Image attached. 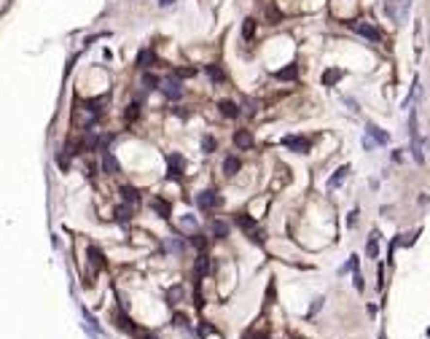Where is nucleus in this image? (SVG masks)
<instances>
[{
    "label": "nucleus",
    "instance_id": "1",
    "mask_svg": "<svg viewBox=\"0 0 430 339\" xmlns=\"http://www.w3.org/2000/svg\"><path fill=\"white\" fill-rule=\"evenodd\" d=\"M159 92H162L167 100H181V97H183V84H181V78H175V76L162 78V81H159Z\"/></svg>",
    "mask_w": 430,
    "mask_h": 339
},
{
    "label": "nucleus",
    "instance_id": "2",
    "mask_svg": "<svg viewBox=\"0 0 430 339\" xmlns=\"http://www.w3.org/2000/svg\"><path fill=\"white\" fill-rule=\"evenodd\" d=\"M409 137H412V156L414 162L422 164L425 162V153H422V146H419V135H417V113H409Z\"/></svg>",
    "mask_w": 430,
    "mask_h": 339
},
{
    "label": "nucleus",
    "instance_id": "3",
    "mask_svg": "<svg viewBox=\"0 0 430 339\" xmlns=\"http://www.w3.org/2000/svg\"><path fill=\"white\" fill-rule=\"evenodd\" d=\"M409 8H412V0H387V17L398 24L409 17Z\"/></svg>",
    "mask_w": 430,
    "mask_h": 339
},
{
    "label": "nucleus",
    "instance_id": "4",
    "mask_svg": "<svg viewBox=\"0 0 430 339\" xmlns=\"http://www.w3.org/2000/svg\"><path fill=\"white\" fill-rule=\"evenodd\" d=\"M282 146L291 148L293 153H309V140H307V137H301V135H285Z\"/></svg>",
    "mask_w": 430,
    "mask_h": 339
},
{
    "label": "nucleus",
    "instance_id": "5",
    "mask_svg": "<svg viewBox=\"0 0 430 339\" xmlns=\"http://www.w3.org/2000/svg\"><path fill=\"white\" fill-rule=\"evenodd\" d=\"M186 170V159L181 153H169L167 156V178H181Z\"/></svg>",
    "mask_w": 430,
    "mask_h": 339
},
{
    "label": "nucleus",
    "instance_id": "6",
    "mask_svg": "<svg viewBox=\"0 0 430 339\" xmlns=\"http://www.w3.org/2000/svg\"><path fill=\"white\" fill-rule=\"evenodd\" d=\"M221 202H223V199L218 197V191H202L197 197V207H199V210H215Z\"/></svg>",
    "mask_w": 430,
    "mask_h": 339
},
{
    "label": "nucleus",
    "instance_id": "7",
    "mask_svg": "<svg viewBox=\"0 0 430 339\" xmlns=\"http://www.w3.org/2000/svg\"><path fill=\"white\" fill-rule=\"evenodd\" d=\"M366 135H368V140L377 143V146H390V135L384 132V129L374 127V124H368V127H366Z\"/></svg>",
    "mask_w": 430,
    "mask_h": 339
},
{
    "label": "nucleus",
    "instance_id": "8",
    "mask_svg": "<svg viewBox=\"0 0 430 339\" xmlns=\"http://www.w3.org/2000/svg\"><path fill=\"white\" fill-rule=\"evenodd\" d=\"M355 27V33H358V35H363V38H368V41H379V38H382V33H379L377 27H374V24H368V22H361V24H352Z\"/></svg>",
    "mask_w": 430,
    "mask_h": 339
},
{
    "label": "nucleus",
    "instance_id": "9",
    "mask_svg": "<svg viewBox=\"0 0 430 339\" xmlns=\"http://www.w3.org/2000/svg\"><path fill=\"white\" fill-rule=\"evenodd\" d=\"M234 146H237V148H245V151H248V148H253V135H250L248 129H237V132H234Z\"/></svg>",
    "mask_w": 430,
    "mask_h": 339
},
{
    "label": "nucleus",
    "instance_id": "10",
    "mask_svg": "<svg viewBox=\"0 0 430 339\" xmlns=\"http://www.w3.org/2000/svg\"><path fill=\"white\" fill-rule=\"evenodd\" d=\"M86 256H89V264H92V267H94V269H97V272H99V269H102V267H105V258H102V251H99V248H97V245H89V248H86Z\"/></svg>",
    "mask_w": 430,
    "mask_h": 339
},
{
    "label": "nucleus",
    "instance_id": "11",
    "mask_svg": "<svg viewBox=\"0 0 430 339\" xmlns=\"http://www.w3.org/2000/svg\"><path fill=\"white\" fill-rule=\"evenodd\" d=\"M102 153H105V156H102V170L108 172V175H116L118 170H121V167H118V159L113 156V151H102Z\"/></svg>",
    "mask_w": 430,
    "mask_h": 339
},
{
    "label": "nucleus",
    "instance_id": "12",
    "mask_svg": "<svg viewBox=\"0 0 430 339\" xmlns=\"http://www.w3.org/2000/svg\"><path fill=\"white\" fill-rule=\"evenodd\" d=\"M234 221H237V226L242 229V232H248V234L258 229V226H256V218H250L248 213H237V218H234Z\"/></svg>",
    "mask_w": 430,
    "mask_h": 339
},
{
    "label": "nucleus",
    "instance_id": "13",
    "mask_svg": "<svg viewBox=\"0 0 430 339\" xmlns=\"http://www.w3.org/2000/svg\"><path fill=\"white\" fill-rule=\"evenodd\" d=\"M347 172H349V164H342V167L336 170V175H331V178H328V191H333V188H339V186H342V181L347 178Z\"/></svg>",
    "mask_w": 430,
    "mask_h": 339
},
{
    "label": "nucleus",
    "instance_id": "14",
    "mask_svg": "<svg viewBox=\"0 0 430 339\" xmlns=\"http://www.w3.org/2000/svg\"><path fill=\"white\" fill-rule=\"evenodd\" d=\"M151 207H153V210H156L162 218H169V213H172V205H169L167 199H162V197H153V199H151Z\"/></svg>",
    "mask_w": 430,
    "mask_h": 339
},
{
    "label": "nucleus",
    "instance_id": "15",
    "mask_svg": "<svg viewBox=\"0 0 430 339\" xmlns=\"http://www.w3.org/2000/svg\"><path fill=\"white\" fill-rule=\"evenodd\" d=\"M153 62H156V54H153V49H143V51L137 54V68H143V70H148Z\"/></svg>",
    "mask_w": 430,
    "mask_h": 339
},
{
    "label": "nucleus",
    "instance_id": "16",
    "mask_svg": "<svg viewBox=\"0 0 430 339\" xmlns=\"http://www.w3.org/2000/svg\"><path fill=\"white\" fill-rule=\"evenodd\" d=\"M218 108H221V113L226 119H237L239 116V105L237 102H232V100H221V102H218Z\"/></svg>",
    "mask_w": 430,
    "mask_h": 339
},
{
    "label": "nucleus",
    "instance_id": "17",
    "mask_svg": "<svg viewBox=\"0 0 430 339\" xmlns=\"http://www.w3.org/2000/svg\"><path fill=\"white\" fill-rule=\"evenodd\" d=\"M239 167H242V162H239L237 156H226V159H223V175H229V178L237 175Z\"/></svg>",
    "mask_w": 430,
    "mask_h": 339
},
{
    "label": "nucleus",
    "instance_id": "18",
    "mask_svg": "<svg viewBox=\"0 0 430 339\" xmlns=\"http://www.w3.org/2000/svg\"><path fill=\"white\" fill-rule=\"evenodd\" d=\"M194 272H197V277H204L210 272V258L204 256V253H199L197 256V264H194Z\"/></svg>",
    "mask_w": 430,
    "mask_h": 339
},
{
    "label": "nucleus",
    "instance_id": "19",
    "mask_svg": "<svg viewBox=\"0 0 430 339\" xmlns=\"http://www.w3.org/2000/svg\"><path fill=\"white\" fill-rule=\"evenodd\" d=\"M274 76H277L280 81H293V78L298 76V65H293V62H291V65H288V68H282V70H277V73H274Z\"/></svg>",
    "mask_w": 430,
    "mask_h": 339
},
{
    "label": "nucleus",
    "instance_id": "20",
    "mask_svg": "<svg viewBox=\"0 0 430 339\" xmlns=\"http://www.w3.org/2000/svg\"><path fill=\"white\" fill-rule=\"evenodd\" d=\"M366 253H368V258H374V261H377V256H379V232H371V237H368V245H366Z\"/></svg>",
    "mask_w": 430,
    "mask_h": 339
},
{
    "label": "nucleus",
    "instance_id": "21",
    "mask_svg": "<svg viewBox=\"0 0 430 339\" xmlns=\"http://www.w3.org/2000/svg\"><path fill=\"white\" fill-rule=\"evenodd\" d=\"M342 76H344V73L339 70V68H328V70L323 73V86H333V84H336Z\"/></svg>",
    "mask_w": 430,
    "mask_h": 339
},
{
    "label": "nucleus",
    "instance_id": "22",
    "mask_svg": "<svg viewBox=\"0 0 430 339\" xmlns=\"http://www.w3.org/2000/svg\"><path fill=\"white\" fill-rule=\"evenodd\" d=\"M121 197H124V202H127L129 207H134L140 202V194H137V188H132V186H124L121 188Z\"/></svg>",
    "mask_w": 430,
    "mask_h": 339
},
{
    "label": "nucleus",
    "instance_id": "23",
    "mask_svg": "<svg viewBox=\"0 0 430 339\" xmlns=\"http://www.w3.org/2000/svg\"><path fill=\"white\" fill-rule=\"evenodd\" d=\"M213 237H218V240H226L229 237V223L226 221H213Z\"/></svg>",
    "mask_w": 430,
    "mask_h": 339
},
{
    "label": "nucleus",
    "instance_id": "24",
    "mask_svg": "<svg viewBox=\"0 0 430 339\" xmlns=\"http://www.w3.org/2000/svg\"><path fill=\"white\" fill-rule=\"evenodd\" d=\"M137 116H140V100H132V102L127 105V111H124V121L132 124Z\"/></svg>",
    "mask_w": 430,
    "mask_h": 339
},
{
    "label": "nucleus",
    "instance_id": "25",
    "mask_svg": "<svg viewBox=\"0 0 430 339\" xmlns=\"http://www.w3.org/2000/svg\"><path fill=\"white\" fill-rule=\"evenodd\" d=\"M253 35H256V19L248 17L242 22V38H245V41H253Z\"/></svg>",
    "mask_w": 430,
    "mask_h": 339
},
{
    "label": "nucleus",
    "instance_id": "26",
    "mask_svg": "<svg viewBox=\"0 0 430 339\" xmlns=\"http://www.w3.org/2000/svg\"><path fill=\"white\" fill-rule=\"evenodd\" d=\"M159 81H162L159 76L146 73V76H143V89H146V92H153V89H159Z\"/></svg>",
    "mask_w": 430,
    "mask_h": 339
},
{
    "label": "nucleus",
    "instance_id": "27",
    "mask_svg": "<svg viewBox=\"0 0 430 339\" xmlns=\"http://www.w3.org/2000/svg\"><path fill=\"white\" fill-rule=\"evenodd\" d=\"M204 70H207V76L213 78L215 84H221V81H226V76H223V70L221 68H218V65H207V68H204Z\"/></svg>",
    "mask_w": 430,
    "mask_h": 339
},
{
    "label": "nucleus",
    "instance_id": "28",
    "mask_svg": "<svg viewBox=\"0 0 430 339\" xmlns=\"http://www.w3.org/2000/svg\"><path fill=\"white\" fill-rule=\"evenodd\" d=\"M116 218H118L121 223H127L129 218H132V207H129V205H118V207H116Z\"/></svg>",
    "mask_w": 430,
    "mask_h": 339
},
{
    "label": "nucleus",
    "instance_id": "29",
    "mask_svg": "<svg viewBox=\"0 0 430 339\" xmlns=\"http://www.w3.org/2000/svg\"><path fill=\"white\" fill-rule=\"evenodd\" d=\"M167 299H169V304H178V302H181V299H183V286H175V288H169Z\"/></svg>",
    "mask_w": 430,
    "mask_h": 339
},
{
    "label": "nucleus",
    "instance_id": "30",
    "mask_svg": "<svg viewBox=\"0 0 430 339\" xmlns=\"http://www.w3.org/2000/svg\"><path fill=\"white\" fill-rule=\"evenodd\" d=\"M172 76L175 78H194V76H197V68H178Z\"/></svg>",
    "mask_w": 430,
    "mask_h": 339
},
{
    "label": "nucleus",
    "instance_id": "31",
    "mask_svg": "<svg viewBox=\"0 0 430 339\" xmlns=\"http://www.w3.org/2000/svg\"><path fill=\"white\" fill-rule=\"evenodd\" d=\"M181 226L186 229V232H194V229H197V218H194V216H186V218L181 221Z\"/></svg>",
    "mask_w": 430,
    "mask_h": 339
},
{
    "label": "nucleus",
    "instance_id": "32",
    "mask_svg": "<svg viewBox=\"0 0 430 339\" xmlns=\"http://www.w3.org/2000/svg\"><path fill=\"white\" fill-rule=\"evenodd\" d=\"M202 151L204 153H213L215 151V137H210V135L204 137V140H202Z\"/></svg>",
    "mask_w": 430,
    "mask_h": 339
},
{
    "label": "nucleus",
    "instance_id": "33",
    "mask_svg": "<svg viewBox=\"0 0 430 339\" xmlns=\"http://www.w3.org/2000/svg\"><path fill=\"white\" fill-rule=\"evenodd\" d=\"M167 248H169V251H175V253H183L186 242H181V240H167Z\"/></svg>",
    "mask_w": 430,
    "mask_h": 339
},
{
    "label": "nucleus",
    "instance_id": "34",
    "mask_svg": "<svg viewBox=\"0 0 430 339\" xmlns=\"http://www.w3.org/2000/svg\"><path fill=\"white\" fill-rule=\"evenodd\" d=\"M191 242L199 248V251H204V245H207V240H204L202 234H191Z\"/></svg>",
    "mask_w": 430,
    "mask_h": 339
},
{
    "label": "nucleus",
    "instance_id": "35",
    "mask_svg": "<svg viewBox=\"0 0 430 339\" xmlns=\"http://www.w3.org/2000/svg\"><path fill=\"white\" fill-rule=\"evenodd\" d=\"M323 302H326V299H314V304L309 307V312H307V315H309V318H312V315H317V312H320V307H323Z\"/></svg>",
    "mask_w": 430,
    "mask_h": 339
},
{
    "label": "nucleus",
    "instance_id": "36",
    "mask_svg": "<svg viewBox=\"0 0 430 339\" xmlns=\"http://www.w3.org/2000/svg\"><path fill=\"white\" fill-rule=\"evenodd\" d=\"M352 280H355V288H358V291H363V275L358 272V269H352Z\"/></svg>",
    "mask_w": 430,
    "mask_h": 339
},
{
    "label": "nucleus",
    "instance_id": "37",
    "mask_svg": "<svg viewBox=\"0 0 430 339\" xmlns=\"http://www.w3.org/2000/svg\"><path fill=\"white\" fill-rule=\"evenodd\" d=\"M242 339H269V337H266V334H261V331H248Z\"/></svg>",
    "mask_w": 430,
    "mask_h": 339
},
{
    "label": "nucleus",
    "instance_id": "38",
    "mask_svg": "<svg viewBox=\"0 0 430 339\" xmlns=\"http://www.w3.org/2000/svg\"><path fill=\"white\" fill-rule=\"evenodd\" d=\"M175 326L186 328V326H188V318H186V315H175Z\"/></svg>",
    "mask_w": 430,
    "mask_h": 339
},
{
    "label": "nucleus",
    "instance_id": "39",
    "mask_svg": "<svg viewBox=\"0 0 430 339\" xmlns=\"http://www.w3.org/2000/svg\"><path fill=\"white\" fill-rule=\"evenodd\" d=\"M355 223H358V210H352L347 216V226H355Z\"/></svg>",
    "mask_w": 430,
    "mask_h": 339
},
{
    "label": "nucleus",
    "instance_id": "40",
    "mask_svg": "<svg viewBox=\"0 0 430 339\" xmlns=\"http://www.w3.org/2000/svg\"><path fill=\"white\" fill-rule=\"evenodd\" d=\"M57 164H59V167H62V170H67V167H70L67 156H57Z\"/></svg>",
    "mask_w": 430,
    "mask_h": 339
},
{
    "label": "nucleus",
    "instance_id": "41",
    "mask_svg": "<svg viewBox=\"0 0 430 339\" xmlns=\"http://www.w3.org/2000/svg\"><path fill=\"white\" fill-rule=\"evenodd\" d=\"M172 3H175V0H159V6H162V8H167V6H172Z\"/></svg>",
    "mask_w": 430,
    "mask_h": 339
},
{
    "label": "nucleus",
    "instance_id": "42",
    "mask_svg": "<svg viewBox=\"0 0 430 339\" xmlns=\"http://www.w3.org/2000/svg\"><path fill=\"white\" fill-rule=\"evenodd\" d=\"M143 339H153V337H143Z\"/></svg>",
    "mask_w": 430,
    "mask_h": 339
},
{
    "label": "nucleus",
    "instance_id": "43",
    "mask_svg": "<svg viewBox=\"0 0 430 339\" xmlns=\"http://www.w3.org/2000/svg\"><path fill=\"white\" fill-rule=\"evenodd\" d=\"M428 337H430V328H428Z\"/></svg>",
    "mask_w": 430,
    "mask_h": 339
}]
</instances>
